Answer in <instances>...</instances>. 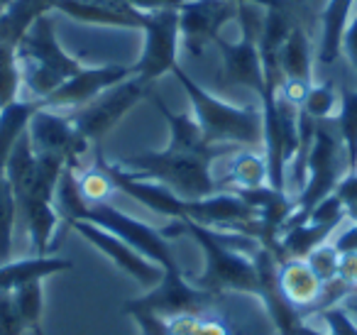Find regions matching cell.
I'll return each instance as SVG.
<instances>
[{"label":"cell","instance_id":"obj_1","mask_svg":"<svg viewBox=\"0 0 357 335\" xmlns=\"http://www.w3.org/2000/svg\"><path fill=\"white\" fill-rule=\"evenodd\" d=\"M172 74L189 96L196 123L211 144H233L240 149H255L257 144L264 147L262 108L257 110L255 105L225 103L196 84L178 64L172 69Z\"/></svg>","mask_w":357,"mask_h":335},{"label":"cell","instance_id":"obj_2","mask_svg":"<svg viewBox=\"0 0 357 335\" xmlns=\"http://www.w3.org/2000/svg\"><path fill=\"white\" fill-rule=\"evenodd\" d=\"M15 54L22 74V98L30 100L47 98L81 69L79 61L61 50L50 13L32 22L15 45Z\"/></svg>","mask_w":357,"mask_h":335},{"label":"cell","instance_id":"obj_3","mask_svg":"<svg viewBox=\"0 0 357 335\" xmlns=\"http://www.w3.org/2000/svg\"><path fill=\"white\" fill-rule=\"evenodd\" d=\"M220 157L215 154H189L174 152V149H162V152H142L132 157L118 159L123 172L132 174L137 179L157 181L162 186L172 188L178 198L184 201H199L211 193L220 191L218 179L211 174L213 162Z\"/></svg>","mask_w":357,"mask_h":335},{"label":"cell","instance_id":"obj_4","mask_svg":"<svg viewBox=\"0 0 357 335\" xmlns=\"http://www.w3.org/2000/svg\"><path fill=\"white\" fill-rule=\"evenodd\" d=\"M347 172H350L347 152L340 133L335 128V120H318L311 152H308L306 159V184H303L301 193L294 198V213L289 216L284 230L306 223L313 206L321 203L326 196H331Z\"/></svg>","mask_w":357,"mask_h":335},{"label":"cell","instance_id":"obj_5","mask_svg":"<svg viewBox=\"0 0 357 335\" xmlns=\"http://www.w3.org/2000/svg\"><path fill=\"white\" fill-rule=\"evenodd\" d=\"M186 235L196 240V245L206 255V269L201 276H194V284L199 289L208 291L213 296L223 294H250L257 296V267L250 255L235 252L218 240V232L213 228L199 225L194 221H184Z\"/></svg>","mask_w":357,"mask_h":335},{"label":"cell","instance_id":"obj_6","mask_svg":"<svg viewBox=\"0 0 357 335\" xmlns=\"http://www.w3.org/2000/svg\"><path fill=\"white\" fill-rule=\"evenodd\" d=\"M152 96V84L142 81L139 76H130L123 84L113 86V89L103 91L96 100H91L89 105L79 110H71V120H74L76 130L81 133V137L89 140L91 144L100 142L130 110L137 103H142L144 98Z\"/></svg>","mask_w":357,"mask_h":335},{"label":"cell","instance_id":"obj_7","mask_svg":"<svg viewBox=\"0 0 357 335\" xmlns=\"http://www.w3.org/2000/svg\"><path fill=\"white\" fill-rule=\"evenodd\" d=\"M215 299L218 296L199 289L181 271V267H174V269H164V276L157 286L144 291L137 299L125 301L123 311L128 315L137 313V311H147V313H157L162 318H174V315H181V313L204 315L215 304Z\"/></svg>","mask_w":357,"mask_h":335},{"label":"cell","instance_id":"obj_8","mask_svg":"<svg viewBox=\"0 0 357 335\" xmlns=\"http://www.w3.org/2000/svg\"><path fill=\"white\" fill-rule=\"evenodd\" d=\"M144 52L135 66V76L147 84H154L159 76L172 74L178 64V47H181V32H178V10H157L147 13L144 17Z\"/></svg>","mask_w":357,"mask_h":335},{"label":"cell","instance_id":"obj_9","mask_svg":"<svg viewBox=\"0 0 357 335\" xmlns=\"http://www.w3.org/2000/svg\"><path fill=\"white\" fill-rule=\"evenodd\" d=\"M30 140L37 154H50L66 162V167L81 169V157L89 154L93 144L81 137L74 120L64 110L40 108L30 120Z\"/></svg>","mask_w":357,"mask_h":335},{"label":"cell","instance_id":"obj_10","mask_svg":"<svg viewBox=\"0 0 357 335\" xmlns=\"http://www.w3.org/2000/svg\"><path fill=\"white\" fill-rule=\"evenodd\" d=\"M135 74V66L123 64H103V66H81L71 79H66L54 94L40 100L42 108L50 110H79L89 105L91 100L98 98L103 91L113 89V86L123 84L125 79Z\"/></svg>","mask_w":357,"mask_h":335},{"label":"cell","instance_id":"obj_11","mask_svg":"<svg viewBox=\"0 0 357 335\" xmlns=\"http://www.w3.org/2000/svg\"><path fill=\"white\" fill-rule=\"evenodd\" d=\"M230 20H238L235 0H186L178 10L181 45L191 57H201L204 47L213 42Z\"/></svg>","mask_w":357,"mask_h":335},{"label":"cell","instance_id":"obj_12","mask_svg":"<svg viewBox=\"0 0 357 335\" xmlns=\"http://www.w3.org/2000/svg\"><path fill=\"white\" fill-rule=\"evenodd\" d=\"M66 228H74L86 242H91L96 250L103 252L120 271L132 276L144 291H149L152 286H157L159 281H162V276H164L162 267L154 265V262L147 260L144 255H139L135 247H130L128 242L115 237L113 232L103 230V228L93 225V223H86V221H71V223H66Z\"/></svg>","mask_w":357,"mask_h":335},{"label":"cell","instance_id":"obj_13","mask_svg":"<svg viewBox=\"0 0 357 335\" xmlns=\"http://www.w3.org/2000/svg\"><path fill=\"white\" fill-rule=\"evenodd\" d=\"M100 162H103V169L108 172L110 181H113L115 191H123L125 196L139 201L144 208H149V211L157 213V216L172 218V221H184L186 218V201L178 198L172 188L162 186V184H157V181L132 177V174L123 172L118 164L105 162L103 157H100Z\"/></svg>","mask_w":357,"mask_h":335},{"label":"cell","instance_id":"obj_14","mask_svg":"<svg viewBox=\"0 0 357 335\" xmlns=\"http://www.w3.org/2000/svg\"><path fill=\"white\" fill-rule=\"evenodd\" d=\"M279 289H282L284 299L296 306L306 318V313L316 306L318 296H321L323 281L313 274L306 260H284L279 265Z\"/></svg>","mask_w":357,"mask_h":335},{"label":"cell","instance_id":"obj_15","mask_svg":"<svg viewBox=\"0 0 357 335\" xmlns=\"http://www.w3.org/2000/svg\"><path fill=\"white\" fill-rule=\"evenodd\" d=\"M74 269V262L56 255H35L27 260H10L0 265V291H15L30 281H45L59 271Z\"/></svg>","mask_w":357,"mask_h":335},{"label":"cell","instance_id":"obj_16","mask_svg":"<svg viewBox=\"0 0 357 335\" xmlns=\"http://www.w3.org/2000/svg\"><path fill=\"white\" fill-rule=\"evenodd\" d=\"M56 10L74 17L86 25H108V27H144L147 13H139L130 6H96L84 0H59Z\"/></svg>","mask_w":357,"mask_h":335},{"label":"cell","instance_id":"obj_17","mask_svg":"<svg viewBox=\"0 0 357 335\" xmlns=\"http://www.w3.org/2000/svg\"><path fill=\"white\" fill-rule=\"evenodd\" d=\"M279 66H282L284 81H298V84H313V52L308 40V27L298 22L289 32L287 42L279 50Z\"/></svg>","mask_w":357,"mask_h":335},{"label":"cell","instance_id":"obj_18","mask_svg":"<svg viewBox=\"0 0 357 335\" xmlns=\"http://www.w3.org/2000/svg\"><path fill=\"white\" fill-rule=\"evenodd\" d=\"M355 0H328L326 10L321 13V47H318V61L326 66L335 64L342 52V35L352 17Z\"/></svg>","mask_w":357,"mask_h":335},{"label":"cell","instance_id":"obj_19","mask_svg":"<svg viewBox=\"0 0 357 335\" xmlns=\"http://www.w3.org/2000/svg\"><path fill=\"white\" fill-rule=\"evenodd\" d=\"M56 3L59 0H13L0 15V42L17 45L37 17L56 10Z\"/></svg>","mask_w":357,"mask_h":335},{"label":"cell","instance_id":"obj_20","mask_svg":"<svg viewBox=\"0 0 357 335\" xmlns=\"http://www.w3.org/2000/svg\"><path fill=\"white\" fill-rule=\"evenodd\" d=\"M40 108H42L40 100L20 98L8 105V108L0 110V174H6V164L10 159L13 147L27 133L32 115Z\"/></svg>","mask_w":357,"mask_h":335},{"label":"cell","instance_id":"obj_21","mask_svg":"<svg viewBox=\"0 0 357 335\" xmlns=\"http://www.w3.org/2000/svg\"><path fill=\"white\" fill-rule=\"evenodd\" d=\"M267 184V159L264 152L257 154L255 149H240L230 157L228 174L218 181L220 191H235V188H257Z\"/></svg>","mask_w":357,"mask_h":335},{"label":"cell","instance_id":"obj_22","mask_svg":"<svg viewBox=\"0 0 357 335\" xmlns=\"http://www.w3.org/2000/svg\"><path fill=\"white\" fill-rule=\"evenodd\" d=\"M335 225H321V223H301V225L287 228L279 237L282 242V252L287 260H306L318 245L328 242L335 235Z\"/></svg>","mask_w":357,"mask_h":335},{"label":"cell","instance_id":"obj_23","mask_svg":"<svg viewBox=\"0 0 357 335\" xmlns=\"http://www.w3.org/2000/svg\"><path fill=\"white\" fill-rule=\"evenodd\" d=\"M333 120H335V128L342 137V144H345L347 167H350V172H357V91L342 86L340 113L333 115Z\"/></svg>","mask_w":357,"mask_h":335},{"label":"cell","instance_id":"obj_24","mask_svg":"<svg viewBox=\"0 0 357 335\" xmlns=\"http://www.w3.org/2000/svg\"><path fill=\"white\" fill-rule=\"evenodd\" d=\"M17 223V201L6 174H0V265L10 262L13 240H15Z\"/></svg>","mask_w":357,"mask_h":335},{"label":"cell","instance_id":"obj_25","mask_svg":"<svg viewBox=\"0 0 357 335\" xmlns=\"http://www.w3.org/2000/svg\"><path fill=\"white\" fill-rule=\"evenodd\" d=\"M13 301L17 306V313L25 320L30 335H45L42 330V311H45V289L42 281H30L25 286H17L13 291Z\"/></svg>","mask_w":357,"mask_h":335},{"label":"cell","instance_id":"obj_26","mask_svg":"<svg viewBox=\"0 0 357 335\" xmlns=\"http://www.w3.org/2000/svg\"><path fill=\"white\" fill-rule=\"evenodd\" d=\"M22 98V74L15 45L0 42V110Z\"/></svg>","mask_w":357,"mask_h":335},{"label":"cell","instance_id":"obj_27","mask_svg":"<svg viewBox=\"0 0 357 335\" xmlns=\"http://www.w3.org/2000/svg\"><path fill=\"white\" fill-rule=\"evenodd\" d=\"M76 179H79V191L86 203H105L115 193L113 181H110L108 172H105L103 162H100V154H96L91 167L79 169Z\"/></svg>","mask_w":357,"mask_h":335},{"label":"cell","instance_id":"obj_28","mask_svg":"<svg viewBox=\"0 0 357 335\" xmlns=\"http://www.w3.org/2000/svg\"><path fill=\"white\" fill-rule=\"evenodd\" d=\"M337 94H335V84L333 81H323V84H311L306 98L301 103V110L306 115H311L313 120H328L333 118V110H335Z\"/></svg>","mask_w":357,"mask_h":335},{"label":"cell","instance_id":"obj_29","mask_svg":"<svg viewBox=\"0 0 357 335\" xmlns=\"http://www.w3.org/2000/svg\"><path fill=\"white\" fill-rule=\"evenodd\" d=\"M306 262L313 269V274H316L323 284L337 279V262H340V252H337V247L333 245V240L318 245L316 250L306 257Z\"/></svg>","mask_w":357,"mask_h":335},{"label":"cell","instance_id":"obj_30","mask_svg":"<svg viewBox=\"0 0 357 335\" xmlns=\"http://www.w3.org/2000/svg\"><path fill=\"white\" fill-rule=\"evenodd\" d=\"M347 218L345 213V206H342V201L337 198V193L333 191L331 196H326L321 203H316L313 206V211L308 213V221L311 223H321V225H335L340 228V223Z\"/></svg>","mask_w":357,"mask_h":335},{"label":"cell","instance_id":"obj_31","mask_svg":"<svg viewBox=\"0 0 357 335\" xmlns=\"http://www.w3.org/2000/svg\"><path fill=\"white\" fill-rule=\"evenodd\" d=\"M0 335H27V325L17 313L13 291H0Z\"/></svg>","mask_w":357,"mask_h":335},{"label":"cell","instance_id":"obj_32","mask_svg":"<svg viewBox=\"0 0 357 335\" xmlns=\"http://www.w3.org/2000/svg\"><path fill=\"white\" fill-rule=\"evenodd\" d=\"M323 328L331 335H357V318L345 306H333L321 313Z\"/></svg>","mask_w":357,"mask_h":335},{"label":"cell","instance_id":"obj_33","mask_svg":"<svg viewBox=\"0 0 357 335\" xmlns=\"http://www.w3.org/2000/svg\"><path fill=\"white\" fill-rule=\"evenodd\" d=\"M337 198L345 206V213L352 223H357V172H350L342 177V181L335 188Z\"/></svg>","mask_w":357,"mask_h":335},{"label":"cell","instance_id":"obj_34","mask_svg":"<svg viewBox=\"0 0 357 335\" xmlns=\"http://www.w3.org/2000/svg\"><path fill=\"white\" fill-rule=\"evenodd\" d=\"M194 335H238V333H235L233 325H230L223 315L213 313V306H211L199 318V325H196Z\"/></svg>","mask_w":357,"mask_h":335},{"label":"cell","instance_id":"obj_35","mask_svg":"<svg viewBox=\"0 0 357 335\" xmlns=\"http://www.w3.org/2000/svg\"><path fill=\"white\" fill-rule=\"evenodd\" d=\"M125 6L135 8L139 13H157V10H181L186 0H120Z\"/></svg>","mask_w":357,"mask_h":335},{"label":"cell","instance_id":"obj_36","mask_svg":"<svg viewBox=\"0 0 357 335\" xmlns=\"http://www.w3.org/2000/svg\"><path fill=\"white\" fill-rule=\"evenodd\" d=\"M199 313H181L167 318V333L169 335H194L196 325H199Z\"/></svg>","mask_w":357,"mask_h":335},{"label":"cell","instance_id":"obj_37","mask_svg":"<svg viewBox=\"0 0 357 335\" xmlns=\"http://www.w3.org/2000/svg\"><path fill=\"white\" fill-rule=\"evenodd\" d=\"M337 279L357 289V252H342L337 262Z\"/></svg>","mask_w":357,"mask_h":335},{"label":"cell","instance_id":"obj_38","mask_svg":"<svg viewBox=\"0 0 357 335\" xmlns=\"http://www.w3.org/2000/svg\"><path fill=\"white\" fill-rule=\"evenodd\" d=\"M342 52H345L350 64L355 66V71H357V13H355V17H350V22H347V27H345V35H342Z\"/></svg>","mask_w":357,"mask_h":335},{"label":"cell","instance_id":"obj_39","mask_svg":"<svg viewBox=\"0 0 357 335\" xmlns=\"http://www.w3.org/2000/svg\"><path fill=\"white\" fill-rule=\"evenodd\" d=\"M333 245L337 247V252H357V223H352L347 230H342L337 237H333Z\"/></svg>","mask_w":357,"mask_h":335},{"label":"cell","instance_id":"obj_40","mask_svg":"<svg viewBox=\"0 0 357 335\" xmlns=\"http://www.w3.org/2000/svg\"><path fill=\"white\" fill-rule=\"evenodd\" d=\"M298 335H331V333H328L326 328H316L311 320H306V323L301 325V330H298Z\"/></svg>","mask_w":357,"mask_h":335},{"label":"cell","instance_id":"obj_41","mask_svg":"<svg viewBox=\"0 0 357 335\" xmlns=\"http://www.w3.org/2000/svg\"><path fill=\"white\" fill-rule=\"evenodd\" d=\"M340 306H345V308L347 311H350V313L352 315H355V318H357V289L355 291H352V294L350 296H347V299L345 301H342V304Z\"/></svg>","mask_w":357,"mask_h":335},{"label":"cell","instance_id":"obj_42","mask_svg":"<svg viewBox=\"0 0 357 335\" xmlns=\"http://www.w3.org/2000/svg\"><path fill=\"white\" fill-rule=\"evenodd\" d=\"M0 3H3V6L8 8V6H10V3H13V0H0Z\"/></svg>","mask_w":357,"mask_h":335},{"label":"cell","instance_id":"obj_43","mask_svg":"<svg viewBox=\"0 0 357 335\" xmlns=\"http://www.w3.org/2000/svg\"><path fill=\"white\" fill-rule=\"evenodd\" d=\"M3 13H6V6H3V3H0V15H3Z\"/></svg>","mask_w":357,"mask_h":335}]
</instances>
